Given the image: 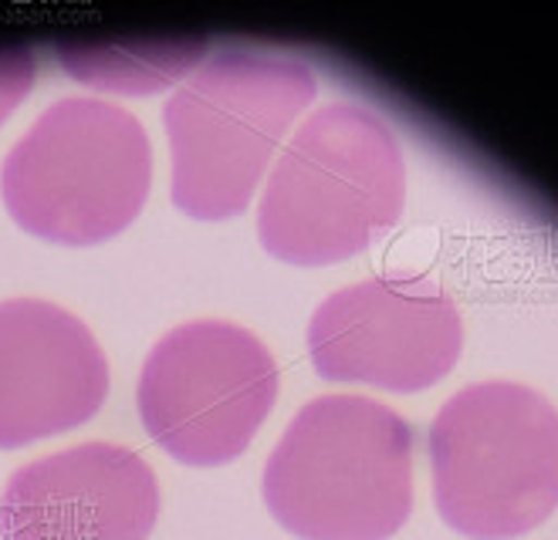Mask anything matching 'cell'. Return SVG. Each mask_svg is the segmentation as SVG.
<instances>
[{
	"label": "cell",
	"mask_w": 558,
	"mask_h": 540,
	"mask_svg": "<svg viewBox=\"0 0 558 540\" xmlns=\"http://www.w3.org/2000/svg\"><path fill=\"white\" fill-rule=\"evenodd\" d=\"M302 540H389L413 514V429L366 395H322L294 416L260 483Z\"/></svg>",
	"instance_id": "cell-1"
},
{
	"label": "cell",
	"mask_w": 558,
	"mask_h": 540,
	"mask_svg": "<svg viewBox=\"0 0 558 540\" xmlns=\"http://www.w3.org/2000/svg\"><path fill=\"white\" fill-rule=\"evenodd\" d=\"M397 135L363 106L315 112L281 152L260 196L257 236L271 257L325 267L363 254L403 213Z\"/></svg>",
	"instance_id": "cell-2"
},
{
	"label": "cell",
	"mask_w": 558,
	"mask_h": 540,
	"mask_svg": "<svg viewBox=\"0 0 558 540\" xmlns=\"http://www.w3.org/2000/svg\"><path fill=\"white\" fill-rule=\"evenodd\" d=\"M149 180L153 149L136 115L109 101L64 98L8 152L0 196L38 241L88 247L140 217Z\"/></svg>",
	"instance_id": "cell-3"
},
{
	"label": "cell",
	"mask_w": 558,
	"mask_h": 540,
	"mask_svg": "<svg viewBox=\"0 0 558 540\" xmlns=\"http://www.w3.org/2000/svg\"><path fill=\"white\" fill-rule=\"evenodd\" d=\"M430 469L450 530L524 537L558 506V409L529 385H468L430 426Z\"/></svg>",
	"instance_id": "cell-4"
},
{
	"label": "cell",
	"mask_w": 558,
	"mask_h": 540,
	"mask_svg": "<svg viewBox=\"0 0 558 540\" xmlns=\"http://www.w3.org/2000/svg\"><path fill=\"white\" fill-rule=\"evenodd\" d=\"M312 98L315 75L299 61L244 51L214 58L162 109L173 207L193 220L244 213L288 125Z\"/></svg>",
	"instance_id": "cell-5"
},
{
	"label": "cell",
	"mask_w": 558,
	"mask_h": 540,
	"mask_svg": "<svg viewBox=\"0 0 558 540\" xmlns=\"http://www.w3.org/2000/svg\"><path fill=\"white\" fill-rule=\"evenodd\" d=\"M278 398V365L257 338L227 321L162 334L140 376V416L153 443L186 466L238 459Z\"/></svg>",
	"instance_id": "cell-6"
},
{
	"label": "cell",
	"mask_w": 558,
	"mask_h": 540,
	"mask_svg": "<svg viewBox=\"0 0 558 540\" xmlns=\"http://www.w3.org/2000/svg\"><path fill=\"white\" fill-rule=\"evenodd\" d=\"M464 348L450 294L426 278H369L322 300L308 324V355L322 379L389 392L437 385Z\"/></svg>",
	"instance_id": "cell-7"
},
{
	"label": "cell",
	"mask_w": 558,
	"mask_h": 540,
	"mask_svg": "<svg viewBox=\"0 0 558 540\" xmlns=\"http://www.w3.org/2000/svg\"><path fill=\"white\" fill-rule=\"evenodd\" d=\"M156 517V472L116 443L41 456L0 493V540H146Z\"/></svg>",
	"instance_id": "cell-8"
},
{
	"label": "cell",
	"mask_w": 558,
	"mask_h": 540,
	"mask_svg": "<svg viewBox=\"0 0 558 540\" xmlns=\"http://www.w3.org/2000/svg\"><path fill=\"white\" fill-rule=\"evenodd\" d=\"M109 395L95 334L51 300H0V450L88 422Z\"/></svg>",
	"instance_id": "cell-9"
},
{
	"label": "cell",
	"mask_w": 558,
	"mask_h": 540,
	"mask_svg": "<svg viewBox=\"0 0 558 540\" xmlns=\"http://www.w3.org/2000/svg\"><path fill=\"white\" fill-rule=\"evenodd\" d=\"M204 58V41H153V45H102V48H64L61 61L78 82L122 91H153L177 82Z\"/></svg>",
	"instance_id": "cell-10"
},
{
	"label": "cell",
	"mask_w": 558,
	"mask_h": 540,
	"mask_svg": "<svg viewBox=\"0 0 558 540\" xmlns=\"http://www.w3.org/2000/svg\"><path fill=\"white\" fill-rule=\"evenodd\" d=\"M35 85V58L24 48L0 51V125L17 109V101Z\"/></svg>",
	"instance_id": "cell-11"
}]
</instances>
